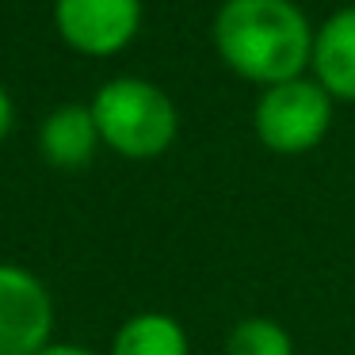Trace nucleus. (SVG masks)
I'll list each match as a JSON object with an SVG mask.
<instances>
[{
	"label": "nucleus",
	"mask_w": 355,
	"mask_h": 355,
	"mask_svg": "<svg viewBox=\"0 0 355 355\" xmlns=\"http://www.w3.org/2000/svg\"><path fill=\"white\" fill-rule=\"evenodd\" d=\"M54 344V294L24 263L0 260V355H39Z\"/></svg>",
	"instance_id": "4"
},
{
	"label": "nucleus",
	"mask_w": 355,
	"mask_h": 355,
	"mask_svg": "<svg viewBox=\"0 0 355 355\" xmlns=\"http://www.w3.org/2000/svg\"><path fill=\"white\" fill-rule=\"evenodd\" d=\"M332 126V96L317 80L294 77L260 92L252 107V130L263 149L279 157L309 153L324 141Z\"/></svg>",
	"instance_id": "3"
},
{
	"label": "nucleus",
	"mask_w": 355,
	"mask_h": 355,
	"mask_svg": "<svg viewBox=\"0 0 355 355\" xmlns=\"http://www.w3.org/2000/svg\"><path fill=\"white\" fill-rule=\"evenodd\" d=\"M100 141L126 161H157L180 134V111L161 85L141 77H115L92 96Z\"/></svg>",
	"instance_id": "2"
},
{
	"label": "nucleus",
	"mask_w": 355,
	"mask_h": 355,
	"mask_svg": "<svg viewBox=\"0 0 355 355\" xmlns=\"http://www.w3.org/2000/svg\"><path fill=\"white\" fill-rule=\"evenodd\" d=\"M107 355H191V336L172 313H130L111 336Z\"/></svg>",
	"instance_id": "8"
},
{
	"label": "nucleus",
	"mask_w": 355,
	"mask_h": 355,
	"mask_svg": "<svg viewBox=\"0 0 355 355\" xmlns=\"http://www.w3.org/2000/svg\"><path fill=\"white\" fill-rule=\"evenodd\" d=\"M100 130L88 103H62L39 123V157L50 168L77 172L100 153Z\"/></svg>",
	"instance_id": "6"
},
{
	"label": "nucleus",
	"mask_w": 355,
	"mask_h": 355,
	"mask_svg": "<svg viewBox=\"0 0 355 355\" xmlns=\"http://www.w3.org/2000/svg\"><path fill=\"white\" fill-rule=\"evenodd\" d=\"M313 80L332 100L355 103V4L324 19L313 35Z\"/></svg>",
	"instance_id": "7"
},
{
	"label": "nucleus",
	"mask_w": 355,
	"mask_h": 355,
	"mask_svg": "<svg viewBox=\"0 0 355 355\" xmlns=\"http://www.w3.org/2000/svg\"><path fill=\"white\" fill-rule=\"evenodd\" d=\"M54 27L77 54L111 58L141 31V0H54Z\"/></svg>",
	"instance_id": "5"
},
{
	"label": "nucleus",
	"mask_w": 355,
	"mask_h": 355,
	"mask_svg": "<svg viewBox=\"0 0 355 355\" xmlns=\"http://www.w3.org/2000/svg\"><path fill=\"white\" fill-rule=\"evenodd\" d=\"M313 27L294 0H225L214 16V50L260 88L294 80L313 62Z\"/></svg>",
	"instance_id": "1"
},
{
	"label": "nucleus",
	"mask_w": 355,
	"mask_h": 355,
	"mask_svg": "<svg viewBox=\"0 0 355 355\" xmlns=\"http://www.w3.org/2000/svg\"><path fill=\"white\" fill-rule=\"evenodd\" d=\"M225 355H294V336L286 332V324H279L275 317H241L230 332H225Z\"/></svg>",
	"instance_id": "9"
},
{
	"label": "nucleus",
	"mask_w": 355,
	"mask_h": 355,
	"mask_svg": "<svg viewBox=\"0 0 355 355\" xmlns=\"http://www.w3.org/2000/svg\"><path fill=\"white\" fill-rule=\"evenodd\" d=\"M12 123H16V103H12V96L4 92V85H0V141L12 134Z\"/></svg>",
	"instance_id": "10"
},
{
	"label": "nucleus",
	"mask_w": 355,
	"mask_h": 355,
	"mask_svg": "<svg viewBox=\"0 0 355 355\" xmlns=\"http://www.w3.org/2000/svg\"><path fill=\"white\" fill-rule=\"evenodd\" d=\"M39 355H100V352H92V347H85V344H62V340H54V344H46Z\"/></svg>",
	"instance_id": "11"
}]
</instances>
